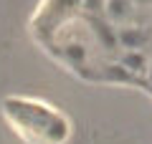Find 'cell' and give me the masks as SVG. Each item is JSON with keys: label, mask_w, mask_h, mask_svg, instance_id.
Masks as SVG:
<instances>
[{"label": "cell", "mask_w": 152, "mask_h": 144, "mask_svg": "<svg viewBox=\"0 0 152 144\" xmlns=\"http://www.w3.org/2000/svg\"><path fill=\"white\" fill-rule=\"evenodd\" d=\"M3 119L8 129L23 144H64L69 137V124L56 109L23 96L3 99Z\"/></svg>", "instance_id": "cell-1"}, {"label": "cell", "mask_w": 152, "mask_h": 144, "mask_svg": "<svg viewBox=\"0 0 152 144\" xmlns=\"http://www.w3.org/2000/svg\"><path fill=\"white\" fill-rule=\"evenodd\" d=\"M129 0H107V13L109 18H127L129 15Z\"/></svg>", "instance_id": "cell-3"}, {"label": "cell", "mask_w": 152, "mask_h": 144, "mask_svg": "<svg viewBox=\"0 0 152 144\" xmlns=\"http://www.w3.org/2000/svg\"><path fill=\"white\" fill-rule=\"evenodd\" d=\"M150 81H152V68H150Z\"/></svg>", "instance_id": "cell-4"}, {"label": "cell", "mask_w": 152, "mask_h": 144, "mask_svg": "<svg viewBox=\"0 0 152 144\" xmlns=\"http://www.w3.org/2000/svg\"><path fill=\"white\" fill-rule=\"evenodd\" d=\"M119 63L124 66L127 71H132V73H140V71L147 68V56L142 53V51H124V56L119 58Z\"/></svg>", "instance_id": "cell-2"}]
</instances>
